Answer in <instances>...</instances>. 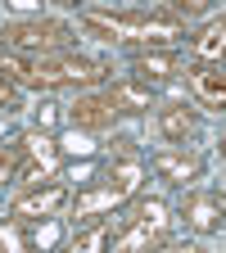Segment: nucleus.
<instances>
[{
    "mask_svg": "<svg viewBox=\"0 0 226 253\" xmlns=\"http://www.w3.org/2000/svg\"><path fill=\"white\" fill-rule=\"evenodd\" d=\"M104 185L113 190L122 204H132V199L140 195V185H145V163H140L127 145H118V158H113L109 172H104Z\"/></svg>",
    "mask_w": 226,
    "mask_h": 253,
    "instance_id": "7",
    "label": "nucleus"
},
{
    "mask_svg": "<svg viewBox=\"0 0 226 253\" xmlns=\"http://www.w3.org/2000/svg\"><path fill=\"white\" fill-rule=\"evenodd\" d=\"M168 9H172L177 18H199V14L208 9V0H168Z\"/></svg>",
    "mask_w": 226,
    "mask_h": 253,
    "instance_id": "18",
    "label": "nucleus"
},
{
    "mask_svg": "<svg viewBox=\"0 0 226 253\" xmlns=\"http://www.w3.org/2000/svg\"><path fill=\"white\" fill-rule=\"evenodd\" d=\"M68 118H73L77 131H109L118 122V104H113V95H82L68 109Z\"/></svg>",
    "mask_w": 226,
    "mask_h": 253,
    "instance_id": "9",
    "label": "nucleus"
},
{
    "mask_svg": "<svg viewBox=\"0 0 226 253\" xmlns=\"http://www.w3.org/2000/svg\"><path fill=\"white\" fill-rule=\"evenodd\" d=\"M113 104H118V113H145V109H154V90H149V82H140V77H127V82H113Z\"/></svg>",
    "mask_w": 226,
    "mask_h": 253,
    "instance_id": "12",
    "label": "nucleus"
},
{
    "mask_svg": "<svg viewBox=\"0 0 226 253\" xmlns=\"http://www.w3.org/2000/svg\"><path fill=\"white\" fill-rule=\"evenodd\" d=\"M172 231V212L163 199H140L136 212L127 217V231L113 240V253H136V249H154V244H168Z\"/></svg>",
    "mask_w": 226,
    "mask_h": 253,
    "instance_id": "4",
    "label": "nucleus"
},
{
    "mask_svg": "<svg viewBox=\"0 0 226 253\" xmlns=\"http://www.w3.org/2000/svg\"><path fill=\"white\" fill-rule=\"evenodd\" d=\"M73 199H68V190L63 185H32V190H23V195L14 199V221H41V217H54V212H63Z\"/></svg>",
    "mask_w": 226,
    "mask_h": 253,
    "instance_id": "6",
    "label": "nucleus"
},
{
    "mask_svg": "<svg viewBox=\"0 0 226 253\" xmlns=\"http://www.w3.org/2000/svg\"><path fill=\"white\" fill-rule=\"evenodd\" d=\"M154 172L163 176V181H172V185H185V181H195L199 176V168H204V158L195 154V149H185V145H163V149H154Z\"/></svg>",
    "mask_w": 226,
    "mask_h": 253,
    "instance_id": "8",
    "label": "nucleus"
},
{
    "mask_svg": "<svg viewBox=\"0 0 226 253\" xmlns=\"http://www.w3.org/2000/svg\"><path fill=\"white\" fill-rule=\"evenodd\" d=\"M222 158H226V131H222Z\"/></svg>",
    "mask_w": 226,
    "mask_h": 253,
    "instance_id": "24",
    "label": "nucleus"
},
{
    "mask_svg": "<svg viewBox=\"0 0 226 253\" xmlns=\"http://www.w3.org/2000/svg\"><path fill=\"white\" fill-rule=\"evenodd\" d=\"M18 226H23V221H14L9 231H0V249H23V244H27V235H23Z\"/></svg>",
    "mask_w": 226,
    "mask_h": 253,
    "instance_id": "21",
    "label": "nucleus"
},
{
    "mask_svg": "<svg viewBox=\"0 0 226 253\" xmlns=\"http://www.w3.org/2000/svg\"><path fill=\"white\" fill-rule=\"evenodd\" d=\"M73 45V27L59 18H18L0 27V50H18V54H50Z\"/></svg>",
    "mask_w": 226,
    "mask_h": 253,
    "instance_id": "3",
    "label": "nucleus"
},
{
    "mask_svg": "<svg viewBox=\"0 0 226 253\" xmlns=\"http://www.w3.org/2000/svg\"><path fill=\"white\" fill-rule=\"evenodd\" d=\"M190 86H195V95L208 109L226 113V73H190Z\"/></svg>",
    "mask_w": 226,
    "mask_h": 253,
    "instance_id": "16",
    "label": "nucleus"
},
{
    "mask_svg": "<svg viewBox=\"0 0 226 253\" xmlns=\"http://www.w3.org/2000/svg\"><path fill=\"white\" fill-rule=\"evenodd\" d=\"M82 27L95 32L100 41H127V45H163V41L185 37V23L177 14L168 18V14H95V9H86Z\"/></svg>",
    "mask_w": 226,
    "mask_h": 253,
    "instance_id": "2",
    "label": "nucleus"
},
{
    "mask_svg": "<svg viewBox=\"0 0 226 253\" xmlns=\"http://www.w3.org/2000/svg\"><path fill=\"white\" fill-rule=\"evenodd\" d=\"M5 73L18 86H32V90H63V86H95L109 68H104L100 59L50 50V54H9L5 59Z\"/></svg>",
    "mask_w": 226,
    "mask_h": 253,
    "instance_id": "1",
    "label": "nucleus"
},
{
    "mask_svg": "<svg viewBox=\"0 0 226 253\" xmlns=\"http://www.w3.org/2000/svg\"><path fill=\"white\" fill-rule=\"evenodd\" d=\"M18 163H23V154H14V149H0V185L18 176Z\"/></svg>",
    "mask_w": 226,
    "mask_h": 253,
    "instance_id": "19",
    "label": "nucleus"
},
{
    "mask_svg": "<svg viewBox=\"0 0 226 253\" xmlns=\"http://www.w3.org/2000/svg\"><path fill=\"white\" fill-rule=\"evenodd\" d=\"M177 73H185V63H181L177 50L145 45V50L136 54V77H140V82H168V77H177Z\"/></svg>",
    "mask_w": 226,
    "mask_h": 253,
    "instance_id": "10",
    "label": "nucleus"
},
{
    "mask_svg": "<svg viewBox=\"0 0 226 253\" xmlns=\"http://www.w3.org/2000/svg\"><path fill=\"white\" fill-rule=\"evenodd\" d=\"M190 50H195V59H204V63H217V59H226V14L222 18H213L195 41H190Z\"/></svg>",
    "mask_w": 226,
    "mask_h": 253,
    "instance_id": "15",
    "label": "nucleus"
},
{
    "mask_svg": "<svg viewBox=\"0 0 226 253\" xmlns=\"http://www.w3.org/2000/svg\"><path fill=\"white\" fill-rule=\"evenodd\" d=\"M54 5H68V9H82L86 0H54Z\"/></svg>",
    "mask_w": 226,
    "mask_h": 253,
    "instance_id": "23",
    "label": "nucleus"
},
{
    "mask_svg": "<svg viewBox=\"0 0 226 253\" xmlns=\"http://www.w3.org/2000/svg\"><path fill=\"white\" fill-rule=\"evenodd\" d=\"M63 149H73V154H90V145H86V140L77 136V126H73V136H68V140H63Z\"/></svg>",
    "mask_w": 226,
    "mask_h": 253,
    "instance_id": "22",
    "label": "nucleus"
},
{
    "mask_svg": "<svg viewBox=\"0 0 226 253\" xmlns=\"http://www.w3.org/2000/svg\"><path fill=\"white\" fill-rule=\"evenodd\" d=\"M118 208H122V199L113 195L109 185H90V190H82V195L73 199V217L77 221H86L95 212H118Z\"/></svg>",
    "mask_w": 226,
    "mask_h": 253,
    "instance_id": "13",
    "label": "nucleus"
},
{
    "mask_svg": "<svg viewBox=\"0 0 226 253\" xmlns=\"http://www.w3.org/2000/svg\"><path fill=\"white\" fill-rule=\"evenodd\" d=\"M190 131H195V113H190L185 104H163V109H158V136H163V140L181 145Z\"/></svg>",
    "mask_w": 226,
    "mask_h": 253,
    "instance_id": "14",
    "label": "nucleus"
},
{
    "mask_svg": "<svg viewBox=\"0 0 226 253\" xmlns=\"http://www.w3.org/2000/svg\"><path fill=\"white\" fill-rule=\"evenodd\" d=\"M18 104V82L9 73H0V109H14Z\"/></svg>",
    "mask_w": 226,
    "mask_h": 253,
    "instance_id": "20",
    "label": "nucleus"
},
{
    "mask_svg": "<svg viewBox=\"0 0 226 253\" xmlns=\"http://www.w3.org/2000/svg\"><path fill=\"white\" fill-rule=\"evenodd\" d=\"M109 244V221H100V226H90L73 240V253H95V249H104Z\"/></svg>",
    "mask_w": 226,
    "mask_h": 253,
    "instance_id": "17",
    "label": "nucleus"
},
{
    "mask_svg": "<svg viewBox=\"0 0 226 253\" xmlns=\"http://www.w3.org/2000/svg\"><path fill=\"white\" fill-rule=\"evenodd\" d=\"M185 221L195 226L199 235H213L222 221H226V208L213 199V195H204V190H195V195L185 199Z\"/></svg>",
    "mask_w": 226,
    "mask_h": 253,
    "instance_id": "11",
    "label": "nucleus"
},
{
    "mask_svg": "<svg viewBox=\"0 0 226 253\" xmlns=\"http://www.w3.org/2000/svg\"><path fill=\"white\" fill-rule=\"evenodd\" d=\"M18 154H23V163H18V181L23 185H41V181H50L59 172V145L50 136H41V131H27Z\"/></svg>",
    "mask_w": 226,
    "mask_h": 253,
    "instance_id": "5",
    "label": "nucleus"
}]
</instances>
